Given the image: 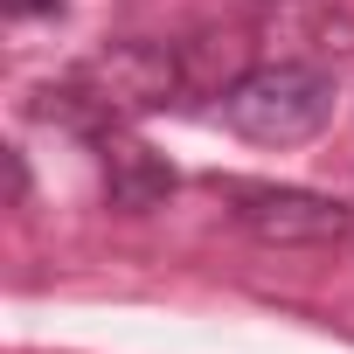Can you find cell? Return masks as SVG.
<instances>
[{
  "label": "cell",
  "mask_w": 354,
  "mask_h": 354,
  "mask_svg": "<svg viewBox=\"0 0 354 354\" xmlns=\"http://www.w3.org/2000/svg\"><path fill=\"white\" fill-rule=\"evenodd\" d=\"M333 118V77L319 63H257L223 91V125L250 146H306Z\"/></svg>",
  "instance_id": "1"
},
{
  "label": "cell",
  "mask_w": 354,
  "mask_h": 354,
  "mask_svg": "<svg viewBox=\"0 0 354 354\" xmlns=\"http://www.w3.org/2000/svg\"><path fill=\"white\" fill-rule=\"evenodd\" d=\"M181 91V56L160 42H111L97 49L70 84H56L49 111H63L70 125H104V118H146Z\"/></svg>",
  "instance_id": "2"
},
{
  "label": "cell",
  "mask_w": 354,
  "mask_h": 354,
  "mask_svg": "<svg viewBox=\"0 0 354 354\" xmlns=\"http://www.w3.org/2000/svg\"><path fill=\"white\" fill-rule=\"evenodd\" d=\"M236 202V223L257 236V243H278V250H313V243H340L347 236V202L333 195H313V188H271V181H236L230 188Z\"/></svg>",
  "instance_id": "3"
},
{
  "label": "cell",
  "mask_w": 354,
  "mask_h": 354,
  "mask_svg": "<svg viewBox=\"0 0 354 354\" xmlns=\"http://www.w3.org/2000/svg\"><path fill=\"white\" fill-rule=\"evenodd\" d=\"M104 188H111V202L125 216H146L174 195V167L146 139H104Z\"/></svg>",
  "instance_id": "4"
},
{
  "label": "cell",
  "mask_w": 354,
  "mask_h": 354,
  "mask_svg": "<svg viewBox=\"0 0 354 354\" xmlns=\"http://www.w3.org/2000/svg\"><path fill=\"white\" fill-rule=\"evenodd\" d=\"M42 8H63V0H8V15H42Z\"/></svg>",
  "instance_id": "5"
}]
</instances>
